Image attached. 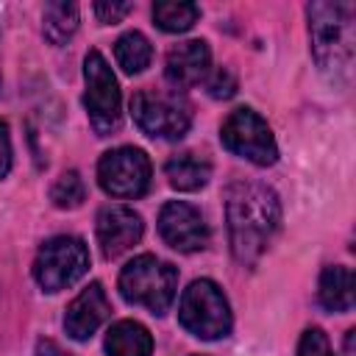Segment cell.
I'll return each instance as SVG.
<instances>
[{
  "label": "cell",
  "mask_w": 356,
  "mask_h": 356,
  "mask_svg": "<svg viewBox=\"0 0 356 356\" xmlns=\"http://www.w3.org/2000/svg\"><path fill=\"white\" fill-rule=\"evenodd\" d=\"M108 356H153V337L136 320H120L106 334Z\"/></svg>",
  "instance_id": "cell-14"
},
{
  "label": "cell",
  "mask_w": 356,
  "mask_h": 356,
  "mask_svg": "<svg viewBox=\"0 0 356 356\" xmlns=\"http://www.w3.org/2000/svg\"><path fill=\"white\" fill-rule=\"evenodd\" d=\"M231 253L242 264H256L281 222L278 195L259 181H234L225 195Z\"/></svg>",
  "instance_id": "cell-1"
},
{
  "label": "cell",
  "mask_w": 356,
  "mask_h": 356,
  "mask_svg": "<svg viewBox=\"0 0 356 356\" xmlns=\"http://www.w3.org/2000/svg\"><path fill=\"white\" fill-rule=\"evenodd\" d=\"M209 95L211 97H231L236 92V78L231 75V70H217L211 78H209Z\"/></svg>",
  "instance_id": "cell-23"
},
{
  "label": "cell",
  "mask_w": 356,
  "mask_h": 356,
  "mask_svg": "<svg viewBox=\"0 0 356 356\" xmlns=\"http://www.w3.org/2000/svg\"><path fill=\"white\" fill-rule=\"evenodd\" d=\"M83 78H86L83 106H86L89 122L97 131V136H108L111 131H117L122 111H120V86H117V78H114L111 67L106 64V58L100 56V50H89L86 53Z\"/></svg>",
  "instance_id": "cell-7"
},
{
  "label": "cell",
  "mask_w": 356,
  "mask_h": 356,
  "mask_svg": "<svg viewBox=\"0 0 356 356\" xmlns=\"http://www.w3.org/2000/svg\"><path fill=\"white\" fill-rule=\"evenodd\" d=\"M97 181L111 197H142L150 186V161L139 147H114L97 161Z\"/></svg>",
  "instance_id": "cell-9"
},
{
  "label": "cell",
  "mask_w": 356,
  "mask_h": 356,
  "mask_svg": "<svg viewBox=\"0 0 356 356\" xmlns=\"http://www.w3.org/2000/svg\"><path fill=\"white\" fill-rule=\"evenodd\" d=\"M11 170V136H8V125L0 120V178H6Z\"/></svg>",
  "instance_id": "cell-24"
},
{
  "label": "cell",
  "mask_w": 356,
  "mask_h": 356,
  "mask_svg": "<svg viewBox=\"0 0 356 356\" xmlns=\"http://www.w3.org/2000/svg\"><path fill=\"white\" fill-rule=\"evenodd\" d=\"M181 325L197 339H220L231 331V309L220 286L209 278L192 281L178 306Z\"/></svg>",
  "instance_id": "cell-4"
},
{
  "label": "cell",
  "mask_w": 356,
  "mask_h": 356,
  "mask_svg": "<svg viewBox=\"0 0 356 356\" xmlns=\"http://www.w3.org/2000/svg\"><path fill=\"white\" fill-rule=\"evenodd\" d=\"M131 3H114V0H97L95 3V14H97V19L103 22V25H114V22H120L122 17H128L131 14Z\"/></svg>",
  "instance_id": "cell-22"
},
{
  "label": "cell",
  "mask_w": 356,
  "mask_h": 356,
  "mask_svg": "<svg viewBox=\"0 0 356 356\" xmlns=\"http://www.w3.org/2000/svg\"><path fill=\"white\" fill-rule=\"evenodd\" d=\"M142 217L128 206H103L97 211V245L106 259H117L142 239Z\"/></svg>",
  "instance_id": "cell-11"
},
{
  "label": "cell",
  "mask_w": 356,
  "mask_h": 356,
  "mask_svg": "<svg viewBox=\"0 0 356 356\" xmlns=\"http://www.w3.org/2000/svg\"><path fill=\"white\" fill-rule=\"evenodd\" d=\"M36 356H67V353H64V348H61L58 342H53V339H39Z\"/></svg>",
  "instance_id": "cell-25"
},
{
  "label": "cell",
  "mask_w": 356,
  "mask_h": 356,
  "mask_svg": "<svg viewBox=\"0 0 356 356\" xmlns=\"http://www.w3.org/2000/svg\"><path fill=\"white\" fill-rule=\"evenodd\" d=\"M312 53L323 70H342L353 56V8L348 3L309 6Z\"/></svg>",
  "instance_id": "cell-2"
},
{
  "label": "cell",
  "mask_w": 356,
  "mask_h": 356,
  "mask_svg": "<svg viewBox=\"0 0 356 356\" xmlns=\"http://www.w3.org/2000/svg\"><path fill=\"white\" fill-rule=\"evenodd\" d=\"M164 172H167V181L172 189L195 192V189L206 186V181L211 178V164L195 153H181L164 164Z\"/></svg>",
  "instance_id": "cell-16"
},
{
  "label": "cell",
  "mask_w": 356,
  "mask_h": 356,
  "mask_svg": "<svg viewBox=\"0 0 356 356\" xmlns=\"http://www.w3.org/2000/svg\"><path fill=\"white\" fill-rule=\"evenodd\" d=\"M42 28H44V36L50 44H64L75 28H78V6L75 3H47L44 6V14H42Z\"/></svg>",
  "instance_id": "cell-17"
},
{
  "label": "cell",
  "mask_w": 356,
  "mask_h": 356,
  "mask_svg": "<svg viewBox=\"0 0 356 356\" xmlns=\"http://www.w3.org/2000/svg\"><path fill=\"white\" fill-rule=\"evenodd\" d=\"M178 270L150 253L131 259L120 273V295L153 314H164L175 300Z\"/></svg>",
  "instance_id": "cell-3"
},
{
  "label": "cell",
  "mask_w": 356,
  "mask_h": 356,
  "mask_svg": "<svg viewBox=\"0 0 356 356\" xmlns=\"http://www.w3.org/2000/svg\"><path fill=\"white\" fill-rule=\"evenodd\" d=\"M197 17H200V8L195 3H156L153 6V19L167 33L189 31L197 22Z\"/></svg>",
  "instance_id": "cell-19"
},
{
  "label": "cell",
  "mask_w": 356,
  "mask_h": 356,
  "mask_svg": "<svg viewBox=\"0 0 356 356\" xmlns=\"http://www.w3.org/2000/svg\"><path fill=\"white\" fill-rule=\"evenodd\" d=\"M220 139L231 153L248 159L256 167H270L278 159V147H275L273 131L253 108L231 111L225 117V122H222Z\"/></svg>",
  "instance_id": "cell-8"
},
{
  "label": "cell",
  "mask_w": 356,
  "mask_h": 356,
  "mask_svg": "<svg viewBox=\"0 0 356 356\" xmlns=\"http://www.w3.org/2000/svg\"><path fill=\"white\" fill-rule=\"evenodd\" d=\"M131 114L139 131L153 139H181L192 122L189 106L178 100V95L159 89H139L131 97Z\"/></svg>",
  "instance_id": "cell-6"
},
{
  "label": "cell",
  "mask_w": 356,
  "mask_h": 356,
  "mask_svg": "<svg viewBox=\"0 0 356 356\" xmlns=\"http://www.w3.org/2000/svg\"><path fill=\"white\" fill-rule=\"evenodd\" d=\"M83 195H86V186H83V181H81V175L75 170L61 172L58 181L50 189V200L58 209H78L83 203Z\"/></svg>",
  "instance_id": "cell-20"
},
{
  "label": "cell",
  "mask_w": 356,
  "mask_h": 356,
  "mask_svg": "<svg viewBox=\"0 0 356 356\" xmlns=\"http://www.w3.org/2000/svg\"><path fill=\"white\" fill-rule=\"evenodd\" d=\"M89 270V250L78 236L47 239L33 261V278L44 292H58L72 286Z\"/></svg>",
  "instance_id": "cell-5"
},
{
  "label": "cell",
  "mask_w": 356,
  "mask_h": 356,
  "mask_svg": "<svg viewBox=\"0 0 356 356\" xmlns=\"http://www.w3.org/2000/svg\"><path fill=\"white\" fill-rule=\"evenodd\" d=\"M108 312H111V306H108L106 289L95 281V284H89V286L67 306L64 331H67L75 342H83V339H89V337L103 325V320L108 317Z\"/></svg>",
  "instance_id": "cell-12"
},
{
  "label": "cell",
  "mask_w": 356,
  "mask_h": 356,
  "mask_svg": "<svg viewBox=\"0 0 356 356\" xmlns=\"http://www.w3.org/2000/svg\"><path fill=\"white\" fill-rule=\"evenodd\" d=\"M209 44L203 39H189L175 44L167 53V64H164V75L175 89H189L195 83H200L209 72Z\"/></svg>",
  "instance_id": "cell-13"
},
{
  "label": "cell",
  "mask_w": 356,
  "mask_h": 356,
  "mask_svg": "<svg viewBox=\"0 0 356 356\" xmlns=\"http://www.w3.org/2000/svg\"><path fill=\"white\" fill-rule=\"evenodd\" d=\"M320 306L328 312H350L353 306V273L342 264H331L320 275V289H317Z\"/></svg>",
  "instance_id": "cell-15"
},
{
  "label": "cell",
  "mask_w": 356,
  "mask_h": 356,
  "mask_svg": "<svg viewBox=\"0 0 356 356\" xmlns=\"http://www.w3.org/2000/svg\"><path fill=\"white\" fill-rule=\"evenodd\" d=\"M114 58H117V64H120L128 75H136V72H142V70L150 64L153 47H150V42H147L139 31H128V33H122V36L117 39V44H114Z\"/></svg>",
  "instance_id": "cell-18"
},
{
  "label": "cell",
  "mask_w": 356,
  "mask_h": 356,
  "mask_svg": "<svg viewBox=\"0 0 356 356\" xmlns=\"http://www.w3.org/2000/svg\"><path fill=\"white\" fill-rule=\"evenodd\" d=\"M298 356H334V350L328 345V337L320 328H309L298 342Z\"/></svg>",
  "instance_id": "cell-21"
},
{
  "label": "cell",
  "mask_w": 356,
  "mask_h": 356,
  "mask_svg": "<svg viewBox=\"0 0 356 356\" xmlns=\"http://www.w3.org/2000/svg\"><path fill=\"white\" fill-rule=\"evenodd\" d=\"M159 234L170 248L181 250V253L203 250L209 242V228H206L203 214L184 200H170L161 206Z\"/></svg>",
  "instance_id": "cell-10"
}]
</instances>
